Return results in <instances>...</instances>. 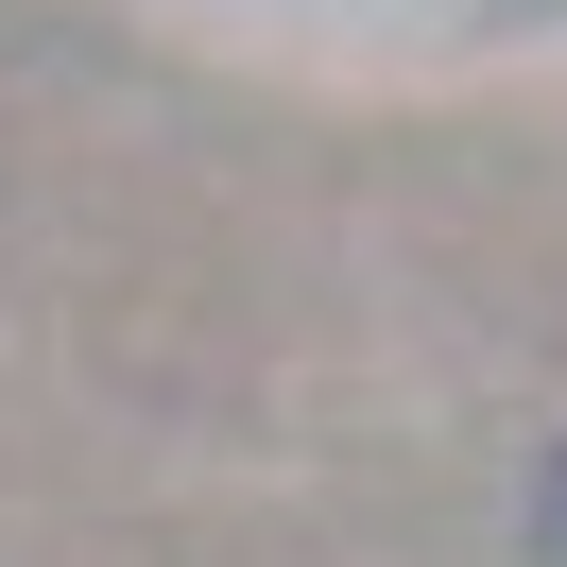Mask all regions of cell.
I'll list each match as a JSON object with an SVG mask.
<instances>
[{
	"label": "cell",
	"instance_id": "obj_1",
	"mask_svg": "<svg viewBox=\"0 0 567 567\" xmlns=\"http://www.w3.org/2000/svg\"><path fill=\"white\" fill-rule=\"evenodd\" d=\"M533 550H567V447H550V482H533Z\"/></svg>",
	"mask_w": 567,
	"mask_h": 567
}]
</instances>
